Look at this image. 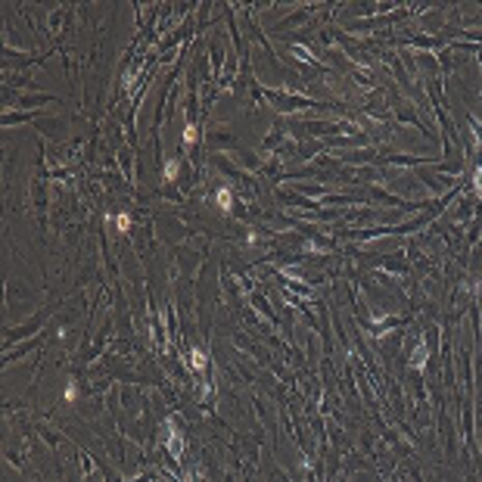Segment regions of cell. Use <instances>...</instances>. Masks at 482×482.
<instances>
[{
  "mask_svg": "<svg viewBox=\"0 0 482 482\" xmlns=\"http://www.w3.org/2000/svg\"><path fill=\"white\" fill-rule=\"evenodd\" d=\"M473 190L482 196V165H479V168H476V174H473Z\"/></svg>",
  "mask_w": 482,
  "mask_h": 482,
  "instance_id": "obj_8",
  "label": "cell"
},
{
  "mask_svg": "<svg viewBox=\"0 0 482 482\" xmlns=\"http://www.w3.org/2000/svg\"><path fill=\"white\" fill-rule=\"evenodd\" d=\"M178 168H181V162H178V159L165 162V171H162V174H165V181H174V178H178Z\"/></svg>",
  "mask_w": 482,
  "mask_h": 482,
  "instance_id": "obj_5",
  "label": "cell"
},
{
  "mask_svg": "<svg viewBox=\"0 0 482 482\" xmlns=\"http://www.w3.org/2000/svg\"><path fill=\"white\" fill-rule=\"evenodd\" d=\"M115 227H119L122 233H128V230H131V215H128V211H122V215H115Z\"/></svg>",
  "mask_w": 482,
  "mask_h": 482,
  "instance_id": "obj_6",
  "label": "cell"
},
{
  "mask_svg": "<svg viewBox=\"0 0 482 482\" xmlns=\"http://www.w3.org/2000/svg\"><path fill=\"white\" fill-rule=\"evenodd\" d=\"M206 364H208L206 351H203V348H190V367H193V370H206Z\"/></svg>",
  "mask_w": 482,
  "mask_h": 482,
  "instance_id": "obj_1",
  "label": "cell"
},
{
  "mask_svg": "<svg viewBox=\"0 0 482 482\" xmlns=\"http://www.w3.org/2000/svg\"><path fill=\"white\" fill-rule=\"evenodd\" d=\"M411 364H414V370H423V367H426V348H423V345H417L414 361H411Z\"/></svg>",
  "mask_w": 482,
  "mask_h": 482,
  "instance_id": "obj_4",
  "label": "cell"
},
{
  "mask_svg": "<svg viewBox=\"0 0 482 482\" xmlns=\"http://www.w3.org/2000/svg\"><path fill=\"white\" fill-rule=\"evenodd\" d=\"M215 203L224 208V211H230V208H233V196H230V190H224V187H221V190L215 193Z\"/></svg>",
  "mask_w": 482,
  "mask_h": 482,
  "instance_id": "obj_2",
  "label": "cell"
},
{
  "mask_svg": "<svg viewBox=\"0 0 482 482\" xmlns=\"http://www.w3.org/2000/svg\"><path fill=\"white\" fill-rule=\"evenodd\" d=\"M199 140V131H196V125H187L184 128V146H193Z\"/></svg>",
  "mask_w": 482,
  "mask_h": 482,
  "instance_id": "obj_3",
  "label": "cell"
},
{
  "mask_svg": "<svg viewBox=\"0 0 482 482\" xmlns=\"http://www.w3.org/2000/svg\"><path fill=\"white\" fill-rule=\"evenodd\" d=\"M63 398H66V402H75V398H78V386H75V380H69V386H66Z\"/></svg>",
  "mask_w": 482,
  "mask_h": 482,
  "instance_id": "obj_7",
  "label": "cell"
}]
</instances>
